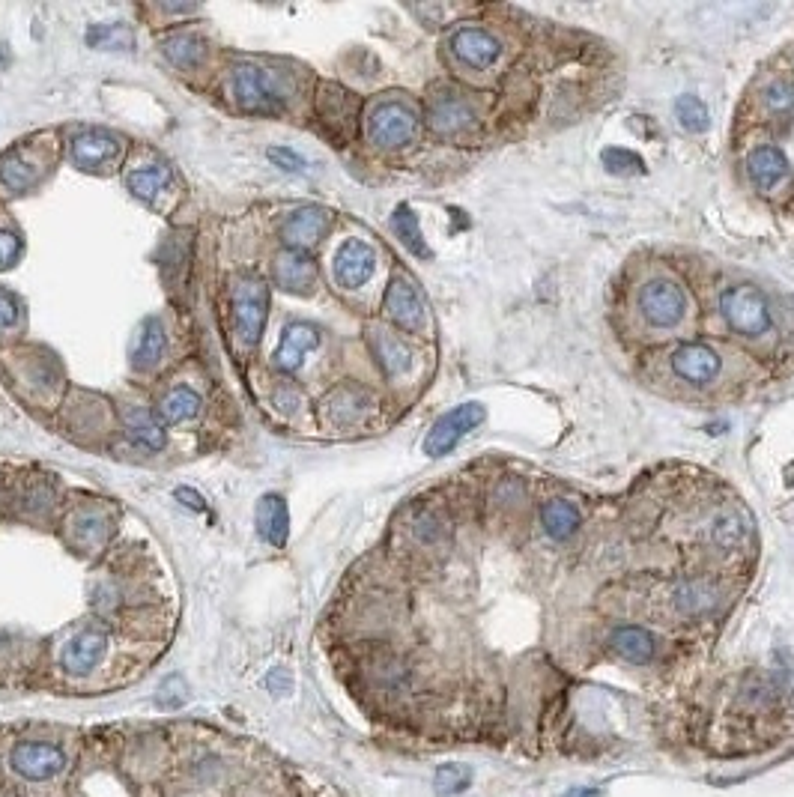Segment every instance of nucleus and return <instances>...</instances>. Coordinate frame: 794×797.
I'll return each mask as SVG.
<instances>
[{"mask_svg": "<svg viewBox=\"0 0 794 797\" xmlns=\"http://www.w3.org/2000/svg\"><path fill=\"white\" fill-rule=\"evenodd\" d=\"M230 96L242 111L251 114H275L284 99L281 75L269 69H257L251 63H239L230 69Z\"/></svg>", "mask_w": 794, "mask_h": 797, "instance_id": "nucleus-1", "label": "nucleus"}, {"mask_svg": "<svg viewBox=\"0 0 794 797\" xmlns=\"http://www.w3.org/2000/svg\"><path fill=\"white\" fill-rule=\"evenodd\" d=\"M233 299V323L245 347H254L263 335L266 326V311H269V287L260 275H239L230 290Z\"/></svg>", "mask_w": 794, "mask_h": 797, "instance_id": "nucleus-2", "label": "nucleus"}, {"mask_svg": "<svg viewBox=\"0 0 794 797\" xmlns=\"http://www.w3.org/2000/svg\"><path fill=\"white\" fill-rule=\"evenodd\" d=\"M720 311L732 332L744 338H759L771 332V305L765 293L753 284H738L723 293Z\"/></svg>", "mask_w": 794, "mask_h": 797, "instance_id": "nucleus-3", "label": "nucleus"}, {"mask_svg": "<svg viewBox=\"0 0 794 797\" xmlns=\"http://www.w3.org/2000/svg\"><path fill=\"white\" fill-rule=\"evenodd\" d=\"M636 302H639L642 317L657 329H669V326L681 323V317L687 314V293L681 284H675L669 278H654V281L642 284Z\"/></svg>", "mask_w": 794, "mask_h": 797, "instance_id": "nucleus-4", "label": "nucleus"}, {"mask_svg": "<svg viewBox=\"0 0 794 797\" xmlns=\"http://www.w3.org/2000/svg\"><path fill=\"white\" fill-rule=\"evenodd\" d=\"M418 132V117L409 105L403 102H380L371 117H368V138L377 147H403L415 138Z\"/></svg>", "mask_w": 794, "mask_h": 797, "instance_id": "nucleus-5", "label": "nucleus"}, {"mask_svg": "<svg viewBox=\"0 0 794 797\" xmlns=\"http://www.w3.org/2000/svg\"><path fill=\"white\" fill-rule=\"evenodd\" d=\"M484 406L481 403H460V406H454L451 412H445L433 427H430V433H427V439H424V454H430V457H442V454H448L469 430H475L481 421H484Z\"/></svg>", "mask_w": 794, "mask_h": 797, "instance_id": "nucleus-6", "label": "nucleus"}, {"mask_svg": "<svg viewBox=\"0 0 794 797\" xmlns=\"http://www.w3.org/2000/svg\"><path fill=\"white\" fill-rule=\"evenodd\" d=\"M9 768L30 780V783H42V780H51L57 777L63 768H66V756L60 747L54 744H45V741H24L18 744L12 753H9Z\"/></svg>", "mask_w": 794, "mask_h": 797, "instance_id": "nucleus-7", "label": "nucleus"}, {"mask_svg": "<svg viewBox=\"0 0 794 797\" xmlns=\"http://www.w3.org/2000/svg\"><path fill=\"white\" fill-rule=\"evenodd\" d=\"M383 308H386V317L395 323L397 329H403V332L418 335L427 326V305H424L418 287L409 278H403V275L392 278V284L386 290Z\"/></svg>", "mask_w": 794, "mask_h": 797, "instance_id": "nucleus-8", "label": "nucleus"}, {"mask_svg": "<svg viewBox=\"0 0 794 797\" xmlns=\"http://www.w3.org/2000/svg\"><path fill=\"white\" fill-rule=\"evenodd\" d=\"M427 123L436 135H460L475 126V108L469 105L466 96L454 90H439L427 102Z\"/></svg>", "mask_w": 794, "mask_h": 797, "instance_id": "nucleus-9", "label": "nucleus"}, {"mask_svg": "<svg viewBox=\"0 0 794 797\" xmlns=\"http://www.w3.org/2000/svg\"><path fill=\"white\" fill-rule=\"evenodd\" d=\"M374 269H377V254L362 239H347L335 254V281L347 290L368 284Z\"/></svg>", "mask_w": 794, "mask_h": 797, "instance_id": "nucleus-10", "label": "nucleus"}, {"mask_svg": "<svg viewBox=\"0 0 794 797\" xmlns=\"http://www.w3.org/2000/svg\"><path fill=\"white\" fill-rule=\"evenodd\" d=\"M374 409V398L371 392L359 389V386H341L335 389L329 398L323 400V421L326 424H335V427H353L359 421H365Z\"/></svg>", "mask_w": 794, "mask_h": 797, "instance_id": "nucleus-11", "label": "nucleus"}, {"mask_svg": "<svg viewBox=\"0 0 794 797\" xmlns=\"http://www.w3.org/2000/svg\"><path fill=\"white\" fill-rule=\"evenodd\" d=\"M451 54L472 66V69H487L499 60L502 54V45L499 39L490 33V30H481V27H460L454 36H451Z\"/></svg>", "mask_w": 794, "mask_h": 797, "instance_id": "nucleus-12", "label": "nucleus"}, {"mask_svg": "<svg viewBox=\"0 0 794 797\" xmlns=\"http://www.w3.org/2000/svg\"><path fill=\"white\" fill-rule=\"evenodd\" d=\"M329 230H332V212L323 209V206H305V209H296L284 221L281 236H284L287 245H293L296 251H302V248L317 245Z\"/></svg>", "mask_w": 794, "mask_h": 797, "instance_id": "nucleus-13", "label": "nucleus"}, {"mask_svg": "<svg viewBox=\"0 0 794 797\" xmlns=\"http://www.w3.org/2000/svg\"><path fill=\"white\" fill-rule=\"evenodd\" d=\"M272 275H275V284L287 293H296V296H305L314 290L317 284V263L305 254V251H281L272 263Z\"/></svg>", "mask_w": 794, "mask_h": 797, "instance_id": "nucleus-14", "label": "nucleus"}, {"mask_svg": "<svg viewBox=\"0 0 794 797\" xmlns=\"http://www.w3.org/2000/svg\"><path fill=\"white\" fill-rule=\"evenodd\" d=\"M672 371L693 386H708L720 374V356L708 344H681L672 353Z\"/></svg>", "mask_w": 794, "mask_h": 797, "instance_id": "nucleus-15", "label": "nucleus"}, {"mask_svg": "<svg viewBox=\"0 0 794 797\" xmlns=\"http://www.w3.org/2000/svg\"><path fill=\"white\" fill-rule=\"evenodd\" d=\"M108 654V636L102 630H81L63 648V669L69 675H90Z\"/></svg>", "mask_w": 794, "mask_h": 797, "instance_id": "nucleus-16", "label": "nucleus"}, {"mask_svg": "<svg viewBox=\"0 0 794 797\" xmlns=\"http://www.w3.org/2000/svg\"><path fill=\"white\" fill-rule=\"evenodd\" d=\"M117 156H120V138H114L111 132L93 129V132H84L72 141V162L81 171L108 168L117 162Z\"/></svg>", "mask_w": 794, "mask_h": 797, "instance_id": "nucleus-17", "label": "nucleus"}, {"mask_svg": "<svg viewBox=\"0 0 794 797\" xmlns=\"http://www.w3.org/2000/svg\"><path fill=\"white\" fill-rule=\"evenodd\" d=\"M747 168H750V177H753V183H756V189L762 195H774L792 177L789 159L783 156L780 147H759V150H753Z\"/></svg>", "mask_w": 794, "mask_h": 797, "instance_id": "nucleus-18", "label": "nucleus"}, {"mask_svg": "<svg viewBox=\"0 0 794 797\" xmlns=\"http://www.w3.org/2000/svg\"><path fill=\"white\" fill-rule=\"evenodd\" d=\"M320 344V332L308 323H290L281 335V344L275 350V365L287 374L302 368V359Z\"/></svg>", "mask_w": 794, "mask_h": 797, "instance_id": "nucleus-19", "label": "nucleus"}, {"mask_svg": "<svg viewBox=\"0 0 794 797\" xmlns=\"http://www.w3.org/2000/svg\"><path fill=\"white\" fill-rule=\"evenodd\" d=\"M371 350H374L380 368L386 371V377H403L412 368V350L386 329L371 332Z\"/></svg>", "mask_w": 794, "mask_h": 797, "instance_id": "nucleus-20", "label": "nucleus"}, {"mask_svg": "<svg viewBox=\"0 0 794 797\" xmlns=\"http://www.w3.org/2000/svg\"><path fill=\"white\" fill-rule=\"evenodd\" d=\"M42 162L30 153H18L12 159L3 162L0 168V186L9 192V195H21L27 189H33L39 180H42Z\"/></svg>", "mask_w": 794, "mask_h": 797, "instance_id": "nucleus-21", "label": "nucleus"}, {"mask_svg": "<svg viewBox=\"0 0 794 797\" xmlns=\"http://www.w3.org/2000/svg\"><path fill=\"white\" fill-rule=\"evenodd\" d=\"M287 526H290V514H287V502L275 493L263 496L257 505V529L260 535L272 544V547H284L287 541Z\"/></svg>", "mask_w": 794, "mask_h": 797, "instance_id": "nucleus-22", "label": "nucleus"}, {"mask_svg": "<svg viewBox=\"0 0 794 797\" xmlns=\"http://www.w3.org/2000/svg\"><path fill=\"white\" fill-rule=\"evenodd\" d=\"M165 353V323L159 317H147L138 329V341H135V353H132V362L135 368L141 371H150L159 365Z\"/></svg>", "mask_w": 794, "mask_h": 797, "instance_id": "nucleus-23", "label": "nucleus"}, {"mask_svg": "<svg viewBox=\"0 0 794 797\" xmlns=\"http://www.w3.org/2000/svg\"><path fill=\"white\" fill-rule=\"evenodd\" d=\"M541 523H544L550 538L565 541V538H571L580 529V511L571 502H565V499H550L541 508Z\"/></svg>", "mask_w": 794, "mask_h": 797, "instance_id": "nucleus-24", "label": "nucleus"}, {"mask_svg": "<svg viewBox=\"0 0 794 797\" xmlns=\"http://www.w3.org/2000/svg\"><path fill=\"white\" fill-rule=\"evenodd\" d=\"M612 648L630 663H648L654 657V636L642 627H618L612 633Z\"/></svg>", "mask_w": 794, "mask_h": 797, "instance_id": "nucleus-25", "label": "nucleus"}, {"mask_svg": "<svg viewBox=\"0 0 794 797\" xmlns=\"http://www.w3.org/2000/svg\"><path fill=\"white\" fill-rule=\"evenodd\" d=\"M675 603L687 615H705V612H711L720 603V589L705 583V580H690V583L678 586Z\"/></svg>", "mask_w": 794, "mask_h": 797, "instance_id": "nucleus-26", "label": "nucleus"}, {"mask_svg": "<svg viewBox=\"0 0 794 797\" xmlns=\"http://www.w3.org/2000/svg\"><path fill=\"white\" fill-rule=\"evenodd\" d=\"M126 430L144 448H153V451L165 448V430L150 409H129L126 412Z\"/></svg>", "mask_w": 794, "mask_h": 797, "instance_id": "nucleus-27", "label": "nucleus"}, {"mask_svg": "<svg viewBox=\"0 0 794 797\" xmlns=\"http://www.w3.org/2000/svg\"><path fill=\"white\" fill-rule=\"evenodd\" d=\"M162 48L171 57V63H177L180 69H195L206 57V42L195 33H174L162 42Z\"/></svg>", "mask_w": 794, "mask_h": 797, "instance_id": "nucleus-28", "label": "nucleus"}, {"mask_svg": "<svg viewBox=\"0 0 794 797\" xmlns=\"http://www.w3.org/2000/svg\"><path fill=\"white\" fill-rule=\"evenodd\" d=\"M171 183V171L165 165H150V168H138L126 177V189L141 200H153L159 192H165V186Z\"/></svg>", "mask_w": 794, "mask_h": 797, "instance_id": "nucleus-29", "label": "nucleus"}, {"mask_svg": "<svg viewBox=\"0 0 794 797\" xmlns=\"http://www.w3.org/2000/svg\"><path fill=\"white\" fill-rule=\"evenodd\" d=\"M356 108L359 102L341 87H323L320 102H317V111L326 123H347L356 114Z\"/></svg>", "mask_w": 794, "mask_h": 797, "instance_id": "nucleus-30", "label": "nucleus"}, {"mask_svg": "<svg viewBox=\"0 0 794 797\" xmlns=\"http://www.w3.org/2000/svg\"><path fill=\"white\" fill-rule=\"evenodd\" d=\"M108 538V520L93 511H81L72 517V541L84 550L99 547Z\"/></svg>", "mask_w": 794, "mask_h": 797, "instance_id": "nucleus-31", "label": "nucleus"}, {"mask_svg": "<svg viewBox=\"0 0 794 797\" xmlns=\"http://www.w3.org/2000/svg\"><path fill=\"white\" fill-rule=\"evenodd\" d=\"M392 224H395V233L403 239V245H406L412 254H418V257H427V254H430V251H427V242H424V236H421L418 218H415V212H412L406 203L397 206Z\"/></svg>", "mask_w": 794, "mask_h": 797, "instance_id": "nucleus-32", "label": "nucleus"}, {"mask_svg": "<svg viewBox=\"0 0 794 797\" xmlns=\"http://www.w3.org/2000/svg\"><path fill=\"white\" fill-rule=\"evenodd\" d=\"M200 412V398L198 392L192 389H174L168 398L162 400V418L168 424H180V421H189Z\"/></svg>", "mask_w": 794, "mask_h": 797, "instance_id": "nucleus-33", "label": "nucleus"}, {"mask_svg": "<svg viewBox=\"0 0 794 797\" xmlns=\"http://www.w3.org/2000/svg\"><path fill=\"white\" fill-rule=\"evenodd\" d=\"M675 117H678V123L687 132H705L708 123H711L708 105L699 96H690V93H684V96L675 99Z\"/></svg>", "mask_w": 794, "mask_h": 797, "instance_id": "nucleus-34", "label": "nucleus"}, {"mask_svg": "<svg viewBox=\"0 0 794 797\" xmlns=\"http://www.w3.org/2000/svg\"><path fill=\"white\" fill-rule=\"evenodd\" d=\"M469 783H472V774H469L466 765H442V768L436 771V777H433V789H436V795L442 797L466 792Z\"/></svg>", "mask_w": 794, "mask_h": 797, "instance_id": "nucleus-35", "label": "nucleus"}, {"mask_svg": "<svg viewBox=\"0 0 794 797\" xmlns=\"http://www.w3.org/2000/svg\"><path fill=\"white\" fill-rule=\"evenodd\" d=\"M87 42L93 48H132V33L123 24H93L87 30Z\"/></svg>", "mask_w": 794, "mask_h": 797, "instance_id": "nucleus-36", "label": "nucleus"}, {"mask_svg": "<svg viewBox=\"0 0 794 797\" xmlns=\"http://www.w3.org/2000/svg\"><path fill=\"white\" fill-rule=\"evenodd\" d=\"M603 168L609 171V174H615V177H627V174H642L645 171V165H642V159L636 156V153H630V150H621V147H609V150H603Z\"/></svg>", "mask_w": 794, "mask_h": 797, "instance_id": "nucleus-37", "label": "nucleus"}, {"mask_svg": "<svg viewBox=\"0 0 794 797\" xmlns=\"http://www.w3.org/2000/svg\"><path fill=\"white\" fill-rule=\"evenodd\" d=\"M762 99L771 111H789L794 108V78L792 75H783V78H774L765 90H762Z\"/></svg>", "mask_w": 794, "mask_h": 797, "instance_id": "nucleus-38", "label": "nucleus"}, {"mask_svg": "<svg viewBox=\"0 0 794 797\" xmlns=\"http://www.w3.org/2000/svg\"><path fill=\"white\" fill-rule=\"evenodd\" d=\"M21 317V302L15 299V293H9L6 287H0V332L12 329Z\"/></svg>", "mask_w": 794, "mask_h": 797, "instance_id": "nucleus-39", "label": "nucleus"}, {"mask_svg": "<svg viewBox=\"0 0 794 797\" xmlns=\"http://www.w3.org/2000/svg\"><path fill=\"white\" fill-rule=\"evenodd\" d=\"M741 526H738V520H732V517H726V520H717V526H714V538H717V544L720 547H735L738 541H741Z\"/></svg>", "mask_w": 794, "mask_h": 797, "instance_id": "nucleus-40", "label": "nucleus"}, {"mask_svg": "<svg viewBox=\"0 0 794 797\" xmlns=\"http://www.w3.org/2000/svg\"><path fill=\"white\" fill-rule=\"evenodd\" d=\"M21 254V239L9 230H0V269H9Z\"/></svg>", "mask_w": 794, "mask_h": 797, "instance_id": "nucleus-41", "label": "nucleus"}, {"mask_svg": "<svg viewBox=\"0 0 794 797\" xmlns=\"http://www.w3.org/2000/svg\"><path fill=\"white\" fill-rule=\"evenodd\" d=\"M266 687H269V693H275V696H284V693H290V690H293V678H290V672H287V669H272V672L266 675Z\"/></svg>", "mask_w": 794, "mask_h": 797, "instance_id": "nucleus-42", "label": "nucleus"}, {"mask_svg": "<svg viewBox=\"0 0 794 797\" xmlns=\"http://www.w3.org/2000/svg\"><path fill=\"white\" fill-rule=\"evenodd\" d=\"M269 159L275 162V165H287V171H302L305 168V162H302V156H296L293 150H281V147H272L269 150Z\"/></svg>", "mask_w": 794, "mask_h": 797, "instance_id": "nucleus-43", "label": "nucleus"}, {"mask_svg": "<svg viewBox=\"0 0 794 797\" xmlns=\"http://www.w3.org/2000/svg\"><path fill=\"white\" fill-rule=\"evenodd\" d=\"M565 797H600V792L597 789H574V792H568Z\"/></svg>", "mask_w": 794, "mask_h": 797, "instance_id": "nucleus-44", "label": "nucleus"}]
</instances>
